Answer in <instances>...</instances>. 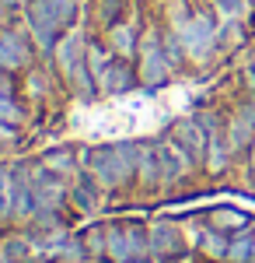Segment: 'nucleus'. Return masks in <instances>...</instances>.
<instances>
[{
	"instance_id": "obj_5",
	"label": "nucleus",
	"mask_w": 255,
	"mask_h": 263,
	"mask_svg": "<svg viewBox=\"0 0 255 263\" xmlns=\"http://www.w3.org/2000/svg\"><path fill=\"white\" fill-rule=\"evenodd\" d=\"M227 256L238 260V263L255 260V235H238L235 242H231V253H227Z\"/></svg>"
},
{
	"instance_id": "obj_9",
	"label": "nucleus",
	"mask_w": 255,
	"mask_h": 263,
	"mask_svg": "<svg viewBox=\"0 0 255 263\" xmlns=\"http://www.w3.org/2000/svg\"><path fill=\"white\" fill-rule=\"evenodd\" d=\"M214 218H217V224L224 221V224H235V228L241 224V214H238V211H217Z\"/></svg>"
},
{
	"instance_id": "obj_3",
	"label": "nucleus",
	"mask_w": 255,
	"mask_h": 263,
	"mask_svg": "<svg viewBox=\"0 0 255 263\" xmlns=\"http://www.w3.org/2000/svg\"><path fill=\"white\" fill-rule=\"evenodd\" d=\"M175 137H178V144H182V147H185V155H189V158H203V155H206V137H203V130H199V123H178L175 126Z\"/></svg>"
},
{
	"instance_id": "obj_1",
	"label": "nucleus",
	"mask_w": 255,
	"mask_h": 263,
	"mask_svg": "<svg viewBox=\"0 0 255 263\" xmlns=\"http://www.w3.org/2000/svg\"><path fill=\"white\" fill-rule=\"evenodd\" d=\"M133 147L130 144H119V147H98L95 155H91V168H95V176L101 182H109V186H116L122 182L130 172H133Z\"/></svg>"
},
{
	"instance_id": "obj_7",
	"label": "nucleus",
	"mask_w": 255,
	"mask_h": 263,
	"mask_svg": "<svg viewBox=\"0 0 255 263\" xmlns=\"http://www.w3.org/2000/svg\"><path fill=\"white\" fill-rule=\"evenodd\" d=\"M101 78L109 88H130V70H122V67H112V70H101Z\"/></svg>"
},
{
	"instance_id": "obj_6",
	"label": "nucleus",
	"mask_w": 255,
	"mask_h": 263,
	"mask_svg": "<svg viewBox=\"0 0 255 263\" xmlns=\"http://www.w3.org/2000/svg\"><path fill=\"white\" fill-rule=\"evenodd\" d=\"M203 246H206L214 256H227V253H231V242H227L224 235H214V232H206V235H203Z\"/></svg>"
},
{
	"instance_id": "obj_8",
	"label": "nucleus",
	"mask_w": 255,
	"mask_h": 263,
	"mask_svg": "<svg viewBox=\"0 0 255 263\" xmlns=\"http://www.w3.org/2000/svg\"><path fill=\"white\" fill-rule=\"evenodd\" d=\"M0 120H7V123H18L21 120V112L14 109V102L7 99V95H0Z\"/></svg>"
},
{
	"instance_id": "obj_2",
	"label": "nucleus",
	"mask_w": 255,
	"mask_h": 263,
	"mask_svg": "<svg viewBox=\"0 0 255 263\" xmlns=\"http://www.w3.org/2000/svg\"><path fill=\"white\" fill-rule=\"evenodd\" d=\"M182 42H185V49L196 53V57L210 53V46H214V25H210V18L196 14V18L182 28Z\"/></svg>"
},
{
	"instance_id": "obj_4",
	"label": "nucleus",
	"mask_w": 255,
	"mask_h": 263,
	"mask_svg": "<svg viewBox=\"0 0 255 263\" xmlns=\"http://www.w3.org/2000/svg\"><path fill=\"white\" fill-rule=\"evenodd\" d=\"M25 42L18 35H11V32H4L0 35V63H7V67H14V63H25Z\"/></svg>"
}]
</instances>
